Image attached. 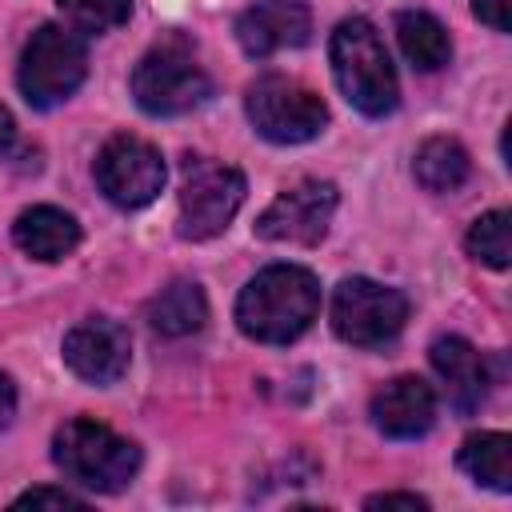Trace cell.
Listing matches in <instances>:
<instances>
[{
	"label": "cell",
	"mask_w": 512,
	"mask_h": 512,
	"mask_svg": "<svg viewBox=\"0 0 512 512\" xmlns=\"http://www.w3.org/2000/svg\"><path fill=\"white\" fill-rule=\"evenodd\" d=\"M64 20L80 32H108L120 28L132 12V0H56Z\"/></svg>",
	"instance_id": "44dd1931"
},
{
	"label": "cell",
	"mask_w": 512,
	"mask_h": 512,
	"mask_svg": "<svg viewBox=\"0 0 512 512\" xmlns=\"http://www.w3.org/2000/svg\"><path fill=\"white\" fill-rule=\"evenodd\" d=\"M12 504H16V508H80L84 500L72 496L68 488H32V492L16 496Z\"/></svg>",
	"instance_id": "7402d4cb"
},
{
	"label": "cell",
	"mask_w": 512,
	"mask_h": 512,
	"mask_svg": "<svg viewBox=\"0 0 512 512\" xmlns=\"http://www.w3.org/2000/svg\"><path fill=\"white\" fill-rule=\"evenodd\" d=\"M328 60H332V76L340 84V92L348 96V104L364 116H388L400 104V80L396 68L388 60V48L380 40V32L352 16L340 20L328 44Z\"/></svg>",
	"instance_id": "7a4b0ae2"
},
{
	"label": "cell",
	"mask_w": 512,
	"mask_h": 512,
	"mask_svg": "<svg viewBox=\"0 0 512 512\" xmlns=\"http://www.w3.org/2000/svg\"><path fill=\"white\" fill-rule=\"evenodd\" d=\"M308 32H312V16L296 0H264L236 16V40L256 60L284 52V48H300Z\"/></svg>",
	"instance_id": "4fadbf2b"
},
{
	"label": "cell",
	"mask_w": 512,
	"mask_h": 512,
	"mask_svg": "<svg viewBox=\"0 0 512 512\" xmlns=\"http://www.w3.org/2000/svg\"><path fill=\"white\" fill-rule=\"evenodd\" d=\"M12 416H16V384L8 372H0V432L12 424Z\"/></svg>",
	"instance_id": "d4e9b609"
},
{
	"label": "cell",
	"mask_w": 512,
	"mask_h": 512,
	"mask_svg": "<svg viewBox=\"0 0 512 512\" xmlns=\"http://www.w3.org/2000/svg\"><path fill=\"white\" fill-rule=\"evenodd\" d=\"M12 148H16V120H12V112L0 104V160L12 156Z\"/></svg>",
	"instance_id": "484cf974"
},
{
	"label": "cell",
	"mask_w": 512,
	"mask_h": 512,
	"mask_svg": "<svg viewBox=\"0 0 512 512\" xmlns=\"http://www.w3.org/2000/svg\"><path fill=\"white\" fill-rule=\"evenodd\" d=\"M316 312H320V280L300 264H272L256 272L236 300L240 332L260 344H292L296 336L308 332Z\"/></svg>",
	"instance_id": "6da1fadb"
},
{
	"label": "cell",
	"mask_w": 512,
	"mask_h": 512,
	"mask_svg": "<svg viewBox=\"0 0 512 512\" xmlns=\"http://www.w3.org/2000/svg\"><path fill=\"white\" fill-rule=\"evenodd\" d=\"M88 72L84 40L60 24H40L20 52V92L32 108H56L68 100Z\"/></svg>",
	"instance_id": "5b68a950"
},
{
	"label": "cell",
	"mask_w": 512,
	"mask_h": 512,
	"mask_svg": "<svg viewBox=\"0 0 512 512\" xmlns=\"http://www.w3.org/2000/svg\"><path fill=\"white\" fill-rule=\"evenodd\" d=\"M368 416L388 440H416L436 420V392L420 376H396L372 392Z\"/></svg>",
	"instance_id": "7c38bea8"
},
{
	"label": "cell",
	"mask_w": 512,
	"mask_h": 512,
	"mask_svg": "<svg viewBox=\"0 0 512 512\" xmlns=\"http://www.w3.org/2000/svg\"><path fill=\"white\" fill-rule=\"evenodd\" d=\"M408 320V300L400 288H388L368 276L340 280L332 296V332L352 348H384L400 336Z\"/></svg>",
	"instance_id": "ba28073f"
},
{
	"label": "cell",
	"mask_w": 512,
	"mask_h": 512,
	"mask_svg": "<svg viewBox=\"0 0 512 512\" xmlns=\"http://www.w3.org/2000/svg\"><path fill=\"white\" fill-rule=\"evenodd\" d=\"M96 184L116 208H144L164 188V156L140 136H112L96 156Z\"/></svg>",
	"instance_id": "9c48e42d"
},
{
	"label": "cell",
	"mask_w": 512,
	"mask_h": 512,
	"mask_svg": "<svg viewBox=\"0 0 512 512\" xmlns=\"http://www.w3.org/2000/svg\"><path fill=\"white\" fill-rule=\"evenodd\" d=\"M244 172L208 156H192L184 164V184H180V216L176 232L184 240H212L220 236L232 216L244 204Z\"/></svg>",
	"instance_id": "52a82bcc"
},
{
	"label": "cell",
	"mask_w": 512,
	"mask_h": 512,
	"mask_svg": "<svg viewBox=\"0 0 512 512\" xmlns=\"http://www.w3.org/2000/svg\"><path fill=\"white\" fill-rule=\"evenodd\" d=\"M476 20H484L496 32H508V0H472Z\"/></svg>",
	"instance_id": "cb8c5ba5"
},
{
	"label": "cell",
	"mask_w": 512,
	"mask_h": 512,
	"mask_svg": "<svg viewBox=\"0 0 512 512\" xmlns=\"http://www.w3.org/2000/svg\"><path fill=\"white\" fill-rule=\"evenodd\" d=\"M144 316L160 336H192L208 320V300L196 280H172L148 300Z\"/></svg>",
	"instance_id": "2e32d148"
},
{
	"label": "cell",
	"mask_w": 512,
	"mask_h": 512,
	"mask_svg": "<svg viewBox=\"0 0 512 512\" xmlns=\"http://www.w3.org/2000/svg\"><path fill=\"white\" fill-rule=\"evenodd\" d=\"M508 224H512V216L504 208L484 212L468 228V236H464L468 256L480 260V264H488V268H508V260H512V228Z\"/></svg>",
	"instance_id": "ffe728a7"
},
{
	"label": "cell",
	"mask_w": 512,
	"mask_h": 512,
	"mask_svg": "<svg viewBox=\"0 0 512 512\" xmlns=\"http://www.w3.org/2000/svg\"><path fill=\"white\" fill-rule=\"evenodd\" d=\"M412 172H416L420 188H428V192H456V188H464V180L472 172V160H468V152H464L460 140L432 136V140H424L416 148Z\"/></svg>",
	"instance_id": "ac0fdd59"
},
{
	"label": "cell",
	"mask_w": 512,
	"mask_h": 512,
	"mask_svg": "<svg viewBox=\"0 0 512 512\" xmlns=\"http://www.w3.org/2000/svg\"><path fill=\"white\" fill-rule=\"evenodd\" d=\"M364 508H412L416 512V508H428V500L416 492H376L364 500Z\"/></svg>",
	"instance_id": "603a6c76"
},
{
	"label": "cell",
	"mask_w": 512,
	"mask_h": 512,
	"mask_svg": "<svg viewBox=\"0 0 512 512\" xmlns=\"http://www.w3.org/2000/svg\"><path fill=\"white\" fill-rule=\"evenodd\" d=\"M456 460L476 484L492 492H512V440L504 432H472L460 444Z\"/></svg>",
	"instance_id": "d6986e66"
},
{
	"label": "cell",
	"mask_w": 512,
	"mask_h": 512,
	"mask_svg": "<svg viewBox=\"0 0 512 512\" xmlns=\"http://www.w3.org/2000/svg\"><path fill=\"white\" fill-rule=\"evenodd\" d=\"M244 108H248L252 128L272 144H304L320 136L328 124V104L308 84H300L296 76H280V72L248 84Z\"/></svg>",
	"instance_id": "8992f818"
},
{
	"label": "cell",
	"mask_w": 512,
	"mask_h": 512,
	"mask_svg": "<svg viewBox=\"0 0 512 512\" xmlns=\"http://www.w3.org/2000/svg\"><path fill=\"white\" fill-rule=\"evenodd\" d=\"M336 184L328 180H300L284 188L260 216H256V236L272 244H320L332 212H336Z\"/></svg>",
	"instance_id": "30bf717a"
},
{
	"label": "cell",
	"mask_w": 512,
	"mask_h": 512,
	"mask_svg": "<svg viewBox=\"0 0 512 512\" xmlns=\"http://www.w3.org/2000/svg\"><path fill=\"white\" fill-rule=\"evenodd\" d=\"M428 360H432L436 376L444 380L448 404H452L460 416H468V412H476V408L484 404L488 384H492L488 360H484L464 336H436L432 348H428Z\"/></svg>",
	"instance_id": "5bb4252c"
},
{
	"label": "cell",
	"mask_w": 512,
	"mask_h": 512,
	"mask_svg": "<svg viewBox=\"0 0 512 512\" xmlns=\"http://www.w3.org/2000/svg\"><path fill=\"white\" fill-rule=\"evenodd\" d=\"M396 40H400V52L408 56V64L420 72H436L452 60L448 28L432 12H416V8L400 12L396 16Z\"/></svg>",
	"instance_id": "e0dca14e"
},
{
	"label": "cell",
	"mask_w": 512,
	"mask_h": 512,
	"mask_svg": "<svg viewBox=\"0 0 512 512\" xmlns=\"http://www.w3.org/2000/svg\"><path fill=\"white\" fill-rule=\"evenodd\" d=\"M132 340L128 328L104 316H88L64 336V364L88 384H116L128 372Z\"/></svg>",
	"instance_id": "8fae6325"
},
{
	"label": "cell",
	"mask_w": 512,
	"mask_h": 512,
	"mask_svg": "<svg viewBox=\"0 0 512 512\" xmlns=\"http://www.w3.org/2000/svg\"><path fill=\"white\" fill-rule=\"evenodd\" d=\"M132 96L148 116H180L212 96V80L196 60L192 40L164 36L132 68Z\"/></svg>",
	"instance_id": "277c9868"
},
{
	"label": "cell",
	"mask_w": 512,
	"mask_h": 512,
	"mask_svg": "<svg viewBox=\"0 0 512 512\" xmlns=\"http://www.w3.org/2000/svg\"><path fill=\"white\" fill-rule=\"evenodd\" d=\"M52 460L72 484L88 492H120L140 472V448L128 436L88 416H76L56 428Z\"/></svg>",
	"instance_id": "3957f363"
},
{
	"label": "cell",
	"mask_w": 512,
	"mask_h": 512,
	"mask_svg": "<svg viewBox=\"0 0 512 512\" xmlns=\"http://www.w3.org/2000/svg\"><path fill=\"white\" fill-rule=\"evenodd\" d=\"M12 240L32 260H64L80 244V224H76V216H68L56 204H36L16 216Z\"/></svg>",
	"instance_id": "9a60e30c"
}]
</instances>
